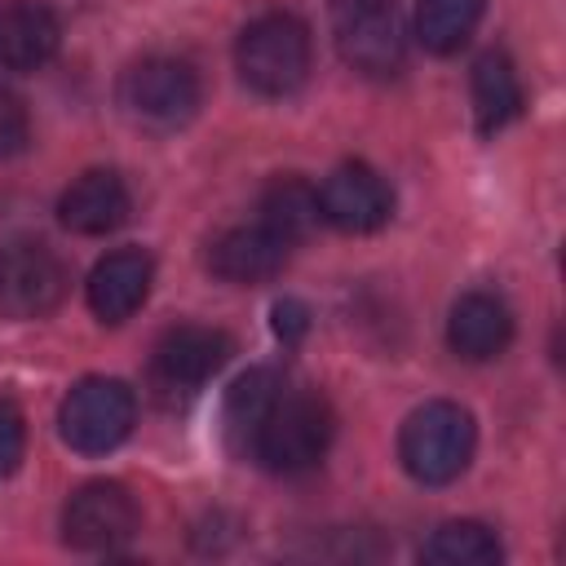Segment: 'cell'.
Here are the masks:
<instances>
[{"instance_id":"cell-1","label":"cell","mask_w":566,"mask_h":566,"mask_svg":"<svg viewBox=\"0 0 566 566\" xmlns=\"http://www.w3.org/2000/svg\"><path fill=\"white\" fill-rule=\"evenodd\" d=\"M332 407L314 389H292L287 380L265 402L256 424L243 438V455L265 464L270 473H305L327 455L332 442Z\"/></svg>"},{"instance_id":"cell-2","label":"cell","mask_w":566,"mask_h":566,"mask_svg":"<svg viewBox=\"0 0 566 566\" xmlns=\"http://www.w3.org/2000/svg\"><path fill=\"white\" fill-rule=\"evenodd\" d=\"M239 80L261 97H287L310 80V27L296 13H261L234 44Z\"/></svg>"},{"instance_id":"cell-3","label":"cell","mask_w":566,"mask_h":566,"mask_svg":"<svg viewBox=\"0 0 566 566\" xmlns=\"http://www.w3.org/2000/svg\"><path fill=\"white\" fill-rule=\"evenodd\" d=\"M473 447H478V424L473 416L460 407V402H424L416 407L407 420H402V433H398V460L402 469L424 482V486H447L455 482L469 460H473Z\"/></svg>"},{"instance_id":"cell-4","label":"cell","mask_w":566,"mask_h":566,"mask_svg":"<svg viewBox=\"0 0 566 566\" xmlns=\"http://www.w3.org/2000/svg\"><path fill=\"white\" fill-rule=\"evenodd\" d=\"M119 111L150 133H172L181 124L195 119L199 111V75L190 62L168 57V53H150L142 62H133L119 75Z\"/></svg>"},{"instance_id":"cell-5","label":"cell","mask_w":566,"mask_h":566,"mask_svg":"<svg viewBox=\"0 0 566 566\" xmlns=\"http://www.w3.org/2000/svg\"><path fill=\"white\" fill-rule=\"evenodd\" d=\"M137 420V398L115 376H84L71 385V394L57 407V433L80 455H106L115 451Z\"/></svg>"},{"instance_id":"cell-6","label":"cell","mask_w":566,"mask_h":566,"mask_svg":"<svg viewBox=\"0 0 566 566\" xmlns=\"http://www.w3.org/2000/svg\"><path fill=\"white\" fill-rule=\"evenodd\" d=\"M332 40L345 66H354L358 75L385 80L402 71L407 35L389 0H340L332 13Z\"/></svg>"},{"instance_id":"cell-7","label":"cell","mask_w":566,"mask_h":566,"mask_svg":"<svg viewBox=\"0 0 566 566\" xmlns=\"http://www.w3.org/2000/svg\"><path fill=\"white\" fill-rule=\"evenodd\" d=\"M66 265L49 243H9L0 248V318L27 323L44 318L66 296Z\"/></svg>"},{"instance_id":"cell-8","label":"cell","mask_w":566,"mask_h":566,"mask_svg":"<svg viewBox=\"0 0 566 566\" xmlns=\"http://www.w3.org/2000/svg\"><path fill=\"white\" fill-rule=\"evenodd\" d=\"M234 354V340L221 327H203V323H181L168 327L150 354V380L159 394H195L203 389Z\"/></svg>"},{"instance_id":"cell-9","label":"cell","mask_w":566,"mask_h":566,"mask_svg":"<svg viewBox=\"0 0 566 566\" xmlns=\"http://www.w3.org/2000/svg\"><path fill=\"white\" fill-rule=\"evenodd\" d=\"M137 531V500L119 482H84L62 509V539L80 553H115Z\"/></svg>"},{"instance_id":"cell-10","label":"cell","mask_w":566,"mask_h":566,"mask_svg":"<svg viewBox=\"0 0 566 566\" xmlns=\"http://www.w3.org/2000/svg\"><path fill=\"white\" fill-rule=\"evenodd\" d=\"M389 212H394V190L376 168L358 159L336 164L318 186V217L345 234H371L389 221Z\"/></svg>"},{"instance_id":"cell-11","label":"cell","mask_w":566,"mask_h":566,"mask_svg":"<svg viewBox=\"0 0 566 566\" xmlns=\"http://www.w3.org/2000/svg\"><path fill=\"white\" fill-rule=\"evenodd\" d=\"M292 243L279 239L270 226H230L208 243V270L226 283H265L287 265Z\"/></svg>"},{"instance_id":"cell-12","label":"cell","mask_w":566,"mask_h":566,"mask_svg":"<svg viewBox=\"0 0 566 566\" xmlns=\"http://www.w3.org/2000/svg\"><path fill=\"white\" fill-rule=\"evenodd\" d=\"M150 283H155V261L142 248H115L88 274V310L102 323H124L150 296Z\"/></svg>"},{"instance_id":"cell-13","label":"cell","mask_w":566,"mask_h":566,"mask_svg":"<svg viewBox=\"0 0 566 566\" xmlns=\"http://www.w3.org/2000/svg\"><path fill=\"white\" fill-rule=\"evenodd\" d=\"M128 212H133L128 186L111 168H93L75 177L57 199V217L71 234H111L128 221Z\"/></svg>"},{"instance_id":"cell-14","label":"cell","mask_w":566,"mask_h":566,"mask_svg":"<svg viewBox=\"0 0 566 566\" xmlns=\"http://www.w3.org/2000/svg\"><path fill=\"white\" fill-rule=\"evenodd\" d=\"M513 340V314L500 296L491 292H469L451 305V318H447V345L469 358V363H486L495 354H504Z\"/></svg>"},{"instance_id":"cell-15","label":"cell","mask_w":566,"mask_h":566,"mask_svg":"<svg viewBox=\"0 0 566 566\" xmlns=\"http://www.w3.org/2000/svg\"><path fill=\"white\" fill-rule=\"evenodd\" d=\"M57 44H62V22L53 18V9L35 0L0 4V66L35 71L57 53Z\"/></svg>"},{"instance_id":"cell-16","label":"cell","mask_w":566,"mask_h":566,"mask_svg":"<svg viewBox=\"0 0 566 566\" xmlns=\"http://www.w3.org/2000/svg\"><path fill=\"white\" fill-rule=\"evenodd\" d=\"M469 97H473V119L478 133H500L504 124H513L522 115V80L513 71V62L500 49H486L473 71H469Z\"/></svg>"},{"instance_id":"cell-17","label":"cell","mask_w":566,"mask_h":566,"mask_svg":"<svg viewBox=\"0 0 566 566\" xmlns=\"http://www.w3.org/2000/svg\"><path fill=\"white\" fill-rule=\"evenodd\" d=\"M256 221L270 226L279 239L287 243H301L323 217H318V190L301 177H274L265 190H261V203H256Z\"/></svg>"},{"instance_id":"cell-18","label":"cell","mask_w":566,"mask_h":566,"mask_svg":"<svg viewBox=\"0 0 566 566\" xmlns=\"http://www.w3.org/2000/svg\"><path fill=\"white\" fill-rule=\"evenodd\" d=\"M482 13L486 0H416V40L438 57L460 53L478 31Z\"/></svg>"},{"instance_id":"cell-19","label":"cell","mask_w":566,"mask_h":566,"mask_svg":"<svg viewBox=\"0 0 566 566\" xmlns=\"http://www.w3.org/2000/svg\"><path fill=\"white\" fill-rule=\"evenodd\" d=\"M420 557L429 566H495L504 548L482 522H442L420 548Z\"/></svg>"},{"instance_id":"cell-20","label":"cell","mask_w":566,"mask_h":566,"mask_svg":"<svg viewBox=\"0 0 566 566\" xmlns=\"http://www.w3.org/2000/svg\"><path fill=\"white\" fill-rule=\"evenodd\" d=\"M27 142H31L27 106H22V97H18V93H9V88L0 84V159H9V155H18V150H27Z\"/></svg>"},{"instance_id":"cell-21","label":"cell","mask_w":566,"mask_h":566,"mask_svg":"<svg viewBox=\"0 0 566 566\" xmlns=\"http://www.w3.org/2000/svg\"><path fill=\"white\" fill-rule=\"evenodd\" d=\"M27 451V420L13 398H0V478H9L22 464Z\"/></svg>"},{"instance_id":"cell-22","label":"cell","mask_w":566,"mask_h":566,"mask_svg":"<svg viewBox=\"0 0 566 566\" xmlns=\"http://www.w3.org/2000/svg\"><path fill=\"white\" fill-rule=\"evenodd\" d=\"M305 327H310V314H305V305L301 301H279L274 305V332L292 345V340H301L305 336Z\"/></svg>"}]
</instances>
